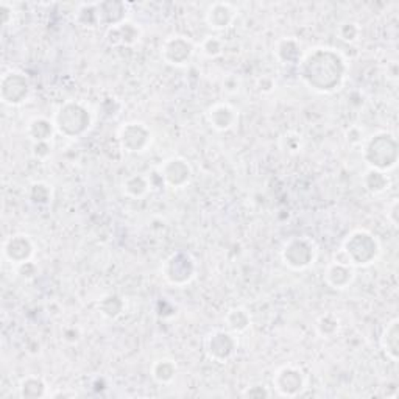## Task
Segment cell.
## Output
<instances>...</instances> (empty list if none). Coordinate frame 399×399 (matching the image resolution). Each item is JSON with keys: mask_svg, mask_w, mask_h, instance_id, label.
I'll return each instance as SVG.
<instances>
[{"mask_svg": "<svg viewBox=\"0 0 399 399\" xmlns=\"http://www.w3.org/2000/svg\"><path fill=\"white\" fill-rule=\"evenodd\" d=\"M299 77L312 91L330 94L340 89L346 77V62L337 50L314 47L305 50L299 61Z\"/></svg>", "mask_w": 399, "mask_h": 399, "instance_id": "6da1fadb", "label": "cell"}, {"mask_svg": "<svg viewBox=\"0 0 399 399\" xmlns=\"http://www.w3.org/2000/svg\"><path fill=\"white\" fill-rule=\"evenodd\" d=\"M362 156L370 168L389 173L396 167L399 158V145L396 137L387 131L366 137L362 145Z\"/></svg>", "mask_w": 399, "mask_h": 399, "instance_id": "7a4b0ae2", "label": "cell"}, {"mask_svg": "<svg viewBox=\"0 0 399 399\" xmlns=\"http://www.w3.org/2000/svg\"><path fill=\"white\" fill-rule=\"evenodd\" d=\"M380 243L378 237L366 229H354L342 243L340 254L353 267H368L378 259Z\"/></svg>", "mask_w": 399, "mask_h": 399, "instance_id": "3957f363", "label": "cell"}, {"mask_svg": "<svg viewBox=\"0 0 399 399\" xmlns=\"http://www.w3.org/2000/svg\"><path fill=\"white\" fill-rule=\"evenodd\" d=\"M53 123L60 134L69 137V139H78L89 131L92 114L86 105L69 100L56 109Z\"/></svg>", "mask_w": 399, "mask_h": 399, "instance_id": "277c9868", "label": "cell"}, {"mask_svg": "<svg viewBox=\"0 0 399 399\" xmlns=\"http://www.w3.org/2000/svg\"><path fill=\"white\" fill-rule=\"evenodd\" d=\"M197 262L189 253L177 251L168 256L162 264V276L170 285L184 287L197 276Z\"/></svg>", "mask_w": 399, "mask_h": 399, "instance_id": "5b68a950", "label": "cell"}, {"mask_svg": "<svg viewBox=\"0 0 399 399\" xmlns=\"http://www.w3.org/2000/svg\"><path fill=\"white\" fill-rule=\"evenodd\" d=\"M317 258V247L309 237H290L281 249V259L292 270H305Z\"/></svg>", "mask_w": 399, "mask_h": 399, "instance_id": "8992f818", "label": "cell"}, {"mask_svg": "<svg viewBox=\"0 0 399 399\" xmlns=\"http://www.w3.org/2000/svg\"><path fill=\"white\" fill-rule=\"evenodd\" d=\"M153 134L143 122H127L117 131L118 145L127 153H142L152 145Z\"/></svg>", "mask_w": 399, "mask_h": 399, "instance_id": "52a82bcc", "label": "cell"}, {"mask_svg": "<svg viewBox=\"0 0 399 399\" xmlns=\"http://www.w3.org/2000/svg\"><path fill=\"white\" fill-rule=\"evenodd\" d=\"M31 86L25 73L8 71L0 80V98L8 106H21L30 97Z\"/></svg>", "mask_w": 399, "mask_h": 399, "instance_id": "ba28073f", "label": "cell"}, {"mask_svg": "<svg viewBox=\"0 0 399 399\" xmlns=\"http://www.w3.org/2000/svg\"><path fill=\"white\" fill-rule=\"evenodd\" d=\"M193 55H195V44L183 35L168 36L161 46V58L173 67L189 64Z\"/></svg>", "mask_w": 399, "mask_h": 399, "instance_id": "9c48e42d", "label": "cell"}, {"mask_svg": "<svg viewBox=\"0 0 399 399\" xmlns=\"http://www.w3.org/2000/svg\"><path fill=\"white\" fill-rule=\"evenodd\" d=\"M164 179V184L172 189H183L192 181L193 170L190 162L183 156H172L156 168Z\"/></svg>", "mask_w": 399, "mask_h": 399, "instance_id": "30bf717a", "label": "cell"}, {"mask_svg": "<svg viewBox=\"0 0 399 399\" xmlns=\"http://www.w3.org/2000/svg\"><path fill=\"white\" fill-rule=\"evenodd\" d=\"M237 337L228 329H215L206 337L204 348L209 357L215 362L224 364L237 351Z\"/></svg>", "mask_w": 399, "mask_h": 399, "instance_id": "8fae6325", "label": "cell"}, {"mask_svg": "<svg viewBox=\"0 0 399 399\" xmlns=\"http://www.w3.org/2000/svg\"><path fill=\"white\" fill-rule=\"evenodd\" d=\"M273 387L279 396L296 398L305 387V376L301 368L295 365H284L276 370L273 376Z\"/></svg>", "mask_w": 399, "mask_h": 399, "instance_id": "7c38bea8", "label": "cell"}, {"mask_svg": "<svg viewBox=\"0 0 399 399\" xmlns=\"http://www.w3.org/2000/svg\"><path fill=\"white\" fill-rule=\"evenodd\" d=\"M2 249L5 259L16 267L24 262L33 260L36 245L28 234L17 233L6 237Z\"/></svg>", "mask_w": 399, "mask_h": 399, "instance_id": "4fadbf2b", "label": "cell"}, {"mask_svg": "<svg viewBox=\"0 0 399 399\" xmlns=\"http://www.w3.org/2000/svg\"><path fill=\"white\" fill-rule=\"evenodd\" d=\"M355 279V270L349 262L343 258H337L329 262V265L324 270V283H326L330 289L334 290H345L354 283Z\"/></svg>", "mask_w": 399, "mask_h": 399, "instance_id": "5bb4252c", "label": "cell"}, {"mask_svg": "<svg viewBox=\"0 0 399 399\" xmlns=\"http://www.w3.org/2000/svg\"><path fill=\"white\" fill-rule=\"evenodd\" d=\"M237 17V8L228 2H214L204 12V22L214 31H223L234 24Z\"/></svg>", "mask_w": 399, "mask_h": 399, "instance_id": "9a60e30c", "label": "cell"}, {"mask_svg": "<svg viewBox=\"0 0 399 399\" xmlns=\"http://www.w3.org/2000/svg\"><path fill=\"white\" fill-rule=\"evenodd\" d=\"M206 121L215 131H228L239 121V111L227 102H218L209 106L206 111Z\"/></svg>", "mask_w": 399, "mask_h": 399, "instance_id": "2e32d148", "label": "cell"}, {"mask_svg": "<svg viewBox=\"0 0 399 399\" xmlns=\"http://www.w3.org/2000/svg\"><path fill=\"white\" fill-rule=\"evenodd\" d=\"M141 27L131 21H125L106 30V42L111 47H133L141 41Z\"/></svg>", "mask_w": 399, "mask_h": 399, "instance_id": "e0dca14e", "label": "cell"}, {"mask_svg": "<svg viewBox=\"0 0 399 399\" xmlns=\"http://www.w3.org/2000/svg\"><path fill=\"white\" fill-rule=\"evenodd\" d=\"M303 55L304 52L301 42L295 39V37H281V39L274 44V56H276L281 64L298 66Z\"/></svg>", "mask_w": 399, "mask_h": 399, "instance_id": "ac0fdd59", "label": "cell"}, {"mask_svg": "<svg viewBox=\"0 0 399 399\" xmlns=\"http://www.w3.org/2000/svg\"><path fill=\"white\" fill-rule=\"evenodd\" d=\"M98 8V19H100V25H106V27H116V25L122 24L127 19V12H128V5L123 2H100L97 3Z\"/></svg>", "mask_w": 399, "mask_h": 399, "instance_id": "d6986e66", "label": "cell"}, {"mask_svg": "<svg viewBox=\"0 0 399 399\" xmlns=\"http://www.w3.org/2000/svg\"><path fill=\"white\" fill-rule=\"evenodd\" d=\"M380 348L384 354L391 362H398L399 359V320L393 318L391 321L387 323L382 334H380Z\"/></svg>", "mask_w": 399, "mask_h": 399, "instance_id": "ffe728a7", "label": "cell"}, {"mask_svg": "<svg viewBox=\"0 0 399 399\" xmlns=\"http://www.w3.org/2000/svg\"><path fill=\"white\" fill-rule=\"evenodd\" d=\"M55 123L53 121H50L47 117H33L27 123V136L30 137V141L36 142H50L55 134Z\"/></svg>", "mask_w": 399, "mask_h": 399, "instance_id": "44dd1931", "label": "cell"}, {"mask_svg": "<svg viewBox=\"0 0 399 399\" xmlns=\"http://www.w3.org/2000/svg\"><path fill=\"white\" fill-rule=\"evenodd\" d=\"M362 186H364V189L368 193H371V195H380V193L390 189L391 179L387 172L368 168L364 173V177H362Z\"/></svg>", "mask_w": 399, "mask_h": 399, "instance_id": "7402d4cb", "label": "cell"}, {"mask_svg": "<svg viewBox=\"0 0 399 399\" xmlns=\"http://www.w3.org/2000/svg\"><path fill=\"white\" fill-rule=\"evenodd\" d=\"M177 373H178L177 362L167 357L154 360L152 364V368H150V374H152L153 380L161 385L173 382V379L177 378Z\"/></svg>", "mask_w": 399, "mask_h": 399, "instance_id": "603a6c76", "label": "cell"}, {"mask_svg": "<svg viewBox=\"0 0 399 399\" xmlns=\"http://www.w3.org/2000/svg\"><path fill=\"white\" fill-rule=\"evenodd\" d=\"M224 326L233 334L247 332L251 326V315L245 308H233L224 315Z\"/></svg>", "mask_w": 399, "mask_h": 399, "instance_id": "cb8c5ba5", "label": "cell"}, {"mask_svg": "<svg viewBox=\"0 0 399 399\" xmlns=\"http://www.w3.org/2000/svg\"><path fill=\"white\" fill-rule=\"evenodd\" d=\"M150 189H152V186H150L148 177H143V175L139 173L130 175L123 181V193L128 198H143L150 192Z\"/></svg>", "mask_w": 399, "mask_h": 399, "instance_id": "d4e9b609", "label": "cell"}, {"mask_svg": "<svg viewBox=\"0 0 399 399\" xmlns=\"http://www.w3.org/2000/svg\"><path fill=\"white\" fill-rule=\"evenodd\" d=\"M97 309L108 320H116L123 314L125 301L116 293H109V295H105L98 299Z\"/></svg>", "mask_w": 399, "mask_h": 399, "instance_id": "484cf974", "label": "cell"}, {"mask_svg": "<svg viewBox=\"0 0 399 399\" xmlns=\"http://www.w3.org/2000/svg\"><path fill=\"white\" fill-rule=\"evenodd\" d=\"M19 396L24 399H37L47 396V384L37 376H27L19 384Z\"/></svg>", "mask_w": 399, "mask_h": 399, "instance_id": "4316f807", "label": "cell"}, {"mask_svg": "<svg viewBox=\"0 0 399 399\" xmlns=\"http://www.w3.org/2000/svg\"><path fill=\"white\" fill-rule=\"evenodd\" d=\"M28 200L36 206H47L50 202H52V186L46 181H35L28 186L27 190Z\"/></svg>", "mask_w": 399, "mask_h": 399, "instance_id": "83f0119b", "label": "cell"}, {"mask_svg": "<svg viewBox=\"0 0 399 399\" xmlns=\"http://www.w3.org/2000/svg\"><path fill=\"white\" fill-rule=\"evenodd\" d=\"M315 328L318 335H321L323 339H332L340 330V318L334 312H326L318 318Z\"/></svg>", "mask_w": 399, "mask_h": 399, "instance_id": "f1b7e54d", "label": "cell"}, {"mask_svg": "<svg viewBox=\"0 0 399 399\" xmlns=\"http://www.w3.org/2000/svg\"><path fill=\"white\" fill-rule=\"evenodd\" d=\"M77 22L85 28H97L100 25L97 3H83L77 11Z\"/></svg>", "mask_w": 399, "mask_h": 399, "instance_id": "f546056e", "label": "cell"}, {"mask_svg": "<svg viewBox=\"0 0 399 399\" xmlns=\"http://www.w3.org/2000/svg\"><path fill=\"white\" fill-rule=\"evenodd\" d=\"M200 50L206 56V58H218L223 53L224 50V42L220 39V36L209 35L206 36L204 39L200 42Z\"/></svg>", "mask_w": 399, "mask_h": 399, "instance_id": "4dcf8cb0", "label": "cell"}, {"mask_svg": "<svg viewBox=\"0 0 399 399\" xmlns=\"http://www.w3.org/2000/svg\"><path fill=\"white\" fill-rule=\"evenodd\" d=\"M337 35H339L342 41H345L348 44H353V42H357L360 39L362 28L357 22L346 21V22L340 24L339 30H337Z\"/></svg>", "mask_w": 399, "mask_h": 399, "instance_id": "1f68e13d", "label": "cell"}, {"mask_svg": "<svg viewBox=\"0 0 399 399\" xmlns=\"http://www.w3.org/2000/svg\"><path fill=\"white\" fill-rule=\"evenodd\" d=\"M281 145L287 153H298L303 148V137L295 131H289L281 137Z\"/></svg>", "mask_w": 399, "mask_h": 399, "instance_id": "d6a6232c", "label": "cell"}, {"mask_svg": "<svg viewBox=\"0 0 399 399\" xmlns=\"http://www.w3.org/2000/svg\"><path fill=\"white\" fill-rule=\"evenodd\" d=\"M222 91L228 96H236L242 91V78L236 73L224 75L222 80Z\"/></svg>", "mask_w": 399, "mask_h": 399, "instance_id": "836d02e7", "label": "cell"}, {"mask_svg": "<svg viewBox=\"0 0 399 399\" xmlns=\"http://www.w3.org/2000/svg\"><path fill=\"white\" fill-rule=\"evenodd\" d=\"M345 139L351 147H359V145H364L366 136L364 133V130H362L360 127H351L346 130Z\"/></svg>", "mask_w": 399, "mask_h": 399, "instance_id": "e575fe53", "label": "cell"}, {"mask_svg": "<svg viewBox=\"0 0 399 399\" xmlns=\"http://www.w3.org/2000/svg\"><path fill=\"white\" fill-rule=\"evenodd\" d=\"M31 154L37 161H46L52 154V145H50V142H36L31 147Z\"/></svg>", "mask_w": 399, "mask_h": 399, "instance_id": "d590c367", "label": "cell"}, {"mask_svg": "<svg viewBox=\"0 0 399 399\" xmlns=\"http://www.w3.org/2000/svg\"><path fill=\"white\" fill-rule=\"evenodd\" d=\"M16 272L22 279H33L37 274V267L33 260L24 262V264L16 265Z\"/></svg>", "mask_w": 399, "mask_h": 399, "instance_id": "8d00e7d4", "label": "cell"}, {"mask_svg": "<svg viewBox=\"0 0 399 399\" xmlns=\"http://www.w3.org/2000/svg\"><path fill=\"white\" fill-rule=\"evenodd\" d=\"M387 220H389L393 227L398 228V223H399V202H398V198H393L391 202L387 204Z\"/></svg>", "mask_w": 399, "mask_h": 399, "instance_id": "74e56055", "label": "cell"}, {"mask_svg": "<svg viewBox=\"0 0 399 399\" xmlns=\"http://www.w3.org/2000/svg\"><path fill=\"white\" fill-rule=\"evenodd\" d=\"M243 396L245 398H256V399H262V398H270V391L267 390V387L264 385H256V387H248V389L243 391Z\"/></svg>", "mask_w": 399, "mask_h": 399, "instance_id": "f35d334b", "label": "cell"}, {"mask_svg": "<svg viewBox=\"0 0 399 399\" xmlns=\"http://www.w3.org/2000/svg\"><path fill=\"white\" fill-rule=\"evenodd\" d=\"M258 87H259L260 92L268 94V92H272L274 87H276V85H274V81L272 77H262L258 81Z\"/></svg>", "mask_w": 399, "mask_h": 399, "instance_id": "ab89813d", "label": "cell"}, {"mask_svg": "<svg viewBox=\"0 0 399 399\" xmlns=\"http://www.w3.org/2000/svg\"><path fill=\"white\" fill-rule=\"evenodd\" d=\"M62 340L67 343H77L80 340V330L77 328H67L62 332Z\"/></svg>", "mask_w": 399, "mask_h": 399, "instance_id": "60d3db41", "label": "cell"}, {"mask_svg": "<svg viewBox=\"0 0 399 399\" xmlns=\"http://www.w3.org/2000/svg\"><path fill=\"white\" fill-rule=\"evenodd\" d=\"M0 11H2V17H3V25H8L10 24V12H12V10L10 8L8 3H2L0 6Z\"/></svg>", "mask_w": 399, "mask_h": 399, "instance_id": "b9f144b4", "label": "cell"}, {"mask_svg": "<svg viewBox=\"0 0 399 399\" xmlns=\"http://www.w3.org/2000/svg\"><path fill=\"white\" fill-rule=\"evenodd\" d=\"M52 396H56V398L62 396V398H66V396H77V395H75V393H55V395H52Z\"/></svg>", "mask_w": 399, "mask_h": 399, "instance_id": "7bdbcfd3", "label": "cell"}]
</instances>
